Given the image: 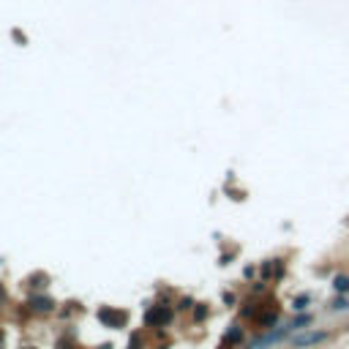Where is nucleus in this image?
Returning a JSON list of instances; mask_svg holds the SVG:
<instances>
[{
	"label": "nucleus",
	"mask_w": 349,
	"mask_h": 349,
	"mask_svg": "<svg viewBox=\"0 0 349 349\" xmlns=\"http://www.w3.org/2000/svg\"><path fill=\"white\" fill-rule=\"evenodd\" d=\"M57 349H74L71 344H66V341H57Z\"/></svg>",
	"instance_id": "8"
},
{
	"label": "nucleus",
	"mask_w": 349,
	"mask_h": 349,
	"mask_svg": "<svg viewBox=\"0 0 349 349\" xmlns=\"http://www.w3.org/2000/svg\"><path fill=\"white\" fill-rule=\"evenodd\" d=\"M333 289L335 292H349V278L347 276H335L333 278Z\"/></svg>",
	"instance_id": "4"
},
{
	"label": "nucleus",
	"mask_w": 349,
	"mask_h": 349,
	"mask_svg": "<svg viewBox=\"0 0 349 349\" xmlns=\"http://www.w3.org/2000/svg\"><path fill=\"white\" fill-rule=\"evenodd\" d=\"M98 319H101L104 325H110V328H123L129 314H126V311H117V308H101V311H98Z\"/></svg>",
	"instance_id": "1"
},
{
	"label": "nucleus",
	"mask_w": 349,
	"mask_h": 349,
	"mask_svg": "<svg viewBox=\"0 0 349 349\" xmlns=\"http://www.w3.org/2000/svg\"><path fill=\"white\" fill-rule=\"evenodd\" d=\"M0 297H3V287H0Z\"/></svg>",
	"instance_id": "9"
},
{
	"label": "nucleus",
	"mask_w": 349,
	"mask_h": 349,
	"mask_svg": "<svg viewBox=\"0 0 349 349\" xmlns=\"http://www.w3.org/2000/svg\"><path fill=\"white\" fill-rule=\"evenodd\" d=\"M328 338V330H314V333H303V335H297L294 338V347L297 349H303V347H314V344H322Z\"/></svg>",
	"instance_id": "2"
},
{
	"label": "nucleus",
	"mask_w": 349,
	"mask_h": 349,
	"mask_svg": "<svg viewBox=\"0 0 349 349\" xmlns=\"http://www.w3.org/2000/svg\"><path fill=\"white\" fill-rule=\"evenodd\" d=\"M306 303H308V294L297 297V300H294V311H303V308H306Z\"/></svg>",
	"instance_id": "7"
},
{
	"label": "nucleus",
	"mask_w": 349,
	"mask_h": 349,
	"mask_svg": "<svg viewBox=\"0 0 349 349\" xmlns=\"http://www.w3.org/2000/svg\"><path fill=\"white\" fill-rule=\"evenodd\" d=\"M172 319V311L169 308H153V311H147V316H145V322L147 325H153V328H161V325H166V322Z\"/></svg>",
	"instance_id": "3"
},
{
	"label": "nucleus",
	"mask_w": 349,
	"mask_h": 349,
	"mask_svg": "<svg viewBox=\"0 0 349 349\" xmlns=\"http://www.w3.org/2000/svg\"><path fill=\"white\" fill-rule=\"evenodd\" d=\"M101 349H110V347H101Z\"/></svg>",
	"instance_id": "11"
},
{
	"label": "nucleus",
	"mask_w": 349,
	"mask_h": 349,
	"mask_svg": "<svg viewBox=\"0 0 349 349\" xmlns=\"http://www.w3.org/2000/svg\"><path fill=\"white\" fill-rule=\"evenodd\" d=\"M0 338H3V330H0Z\"/></svg>",
	"instance_id": "10"
},
{
	"label": "nucleus",
	"mask_w": 349,
	"mask_h": 349,
	"mask_svg": "<svg viewBox=\"0 0 349 349\" xmlns=\"http://www.w3.org/2000/svg\"><path fill=\"white\" fill-rule=\"evenodd\" d=\"M330 308H333V311H344V308H349V303L344 300V297H338V300H333V306Z\"/></svg>",
	"instance_id": "6"
},
{
	"label": "nucleus",
	"mask_w": 349,
	"mask_h": 349,
	"mask_svg": "<svg viewBox=\"0 0 349 349\" xmlns=\"http://www.w3.org/2000/svg\"><path fill=\"white\" fill-rule=\"evenodd\" d=\"M33 306L38 308V311H49V308H52V300H49V297H33Z\"/></svg>",
	"instance_id": "5"
}]
</instances>
